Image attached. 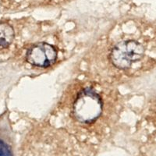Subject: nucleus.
I'll list each match as a JSON object with an SVG mask.
<instances>
[{
    "mask_svg": "<svg viewBox=\"0 0 156 156\" xmlns=\"http://www.w3.org/2000/svg\"><path fill=\"white\" fill-rule=\"evenodd\" d=\"M8 51L23 73H43L66 60L67 47L60 28L55 23L23 17Z\"/></svg>",
    "mask_w": 156,
    "mask_h": 156,
    "instance_id": "obj_3",
    "label": "nucleus"
},
{
    "mask_svg": "<svg viewBox=\"0 0 156 156\" xmlns=\"http://www.w3.org/2000/svg\"><path fill=\"white\" fill-rule=\"evenodd\" d=\"M9 122L8 116L2 117L0 129V156H12V146L9 136L10 134Z\"/></svg>",
    "mask_w": 156,
    "mask_h": 156,
    "instance_id": "obj_5",
    "label": "nucleus"
},
{
    "mask_svg": "<svg viewBox=\"0 0 156 156\" xmlns=\"http://www.w3.org/2000/svg\"><path fill=\"white\" fill-rule=\"evenodd\" d=\"M123 106L118 86L77 76L64 88L47 117L70 134L101 137L119 122Z\"/></svg>",
    "mask_w": 156,
    "mask_h": 156,
    "instance_id": "obj_2",
    "label": "nucleus"
},
{
    "mask_svg": "<svg viewBox=\"0 0 156 156\" xmlns=\"http://www.w3.org/2000/svg\"><path fill=\"white\" fill-rule=\"evenodd\" d=\"M156 65V27L138 18H121L92 41L77 65V76L119 87Z\"/></svg>",
    "mask_w": 156,
    "mask_h": 156,
    "instance_id": "obj_1",
    "label": "nucleus"
},
{
    "mask_svg": "<svg viewBox=\"0 0 156 156\" xmlns=\"http://www.w3.org/2000/svg\"><path fill=\"white\" fill-rule=\"evenodd\" d=\"M16 28V20L0 22V51H8L12 42Z\"/></svg>",
    "mask_w": 156,
    "mask_h": 156,
    "instance_id": "obj_4",
    "label": "nucleus"
}]
</instances>
